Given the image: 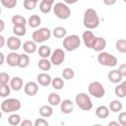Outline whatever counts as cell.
Here are the masks:
<instances>
[{"instance_id": "35", "label": "cell", "mask_w": 126, "mask_h": 126, "mask_svg": "<svg viewBox=\"0 0 126 126\" xmlns=\"http://www.w3.org/2000/svg\"><path fill=\"white\" fill-rule=\"evenodd\" d=\"M115 47L118 52L125 53L126 52V40L125 39H118L115 42Z\"/></svg>"}, {"instance_id": "1", "label": "cell", "mask_w": 126, "mask_h": 126, "mask_svg": "<svg viewBox=\"0 0 126 126\" xmlns=\"http://www.w3.org/2000/svg\"><path fill=\"white\" fill-rule=\"evenodd\" d=\"M83 24L87 30H94L99 25V18L97 15V12L93 9L89 8L84 13L83 18Z\"/></svg>"}, {"instance_id": "54", "label": "cell", "mask_w": 126, "mask_h": 126, "mask_svg": "<svg viewBox=\"0 0 126 126\" xmlns=\"http://www.w3.org/2000/svg\"><path fill=\"white\" fill-rule=\"evenodd\" d=\"M1 13H2V10H1V7H0V15H1Z\"/></svg>"}, {"instance_id": "36", "label": "cell", "mask_w": 126, "mask_h": 126, "mask_svg": "<svg viewBox=\"0 0 126 126\" xmlns=\"http://www.w3.org/2000/svg\"><path fill=\"white\" fill-rule=\"evenodd\" d=\"M11 93V87L8 84L0 85V96L1 97H7Z\"/></svg>"}, {"instance_id": "12", "label": "cell", "mask_w": 126, "mask_h": 126, "mask_svg": "<svg viewBox=\"0 0 126 126\" xmlns=\"http://www.w3.org/2000/svg\"><path fill=\"white\" fill-rule=\"evenodd\" d=\"M24 91L25 94L29 96H34L37 93H38V84L35 82H28L25 86H24Z\"/></svg>"}, {"instance_id": "19", "label": "cell", "mask_w": 126, "mask_h": 126, "mask_svg": "<svg viewBox=\"0 0 126 126\" xmlns=\"http://www.w3.org/2000/svg\"><path fill=\"white\" fill-rule=\"evenodd\" d=\"M114 94L116 96L123 98L126 96V82L125 81H121L120 83L117 84V86L114 89Z\"/></svg>"}, {"instance_id": "34", "label": "cell", "mask_w": 126, "mask_h": 126, "mask_svg": "<svg viewBox=\"0 0 126 126\" xmlns=\"http://www.w3.org/2000/svg\"><path fill=\"white\" fill-rule=\"evenodd\" d=\"M74 76H75V72H74V70L72 68L67 67V68L63 69V71H62V77H63V79H65V80H71V79L74 78Z\"/></svg>"}, {"instance_id": "24", "label": "cell", "mask_w": 126, "mask_h": 126, "mask_svg": "<svg viewBox=\"0 0 126 126\" xmlns=\"http://www.w3.org/2000/svg\"><path fill=\"white\" fill-rule=\"evenodd\" d=\"M123 108V104L120 100L118 99H114L112 100L110 103H109V106H108V109L109 111H112V112H120Z\"/></svg>"}, {"instance_id": "52", "label": "cell", "mask_w": 126, "mask_h": 126, "mask_svg": "<svg viewBox=\"0 0 126 126\" xmlns=\"http://www.w3.org/2000/svg\"><path fill=\"white\" fill-rule=\"evenodd\" d=\"M0 118H2V110H0Z\"/></svg>"}, {"instance_id": "3", "label": "cell", "mask_w": 126, "mask_h": 126, "mask_svg": "<svg viewBox=\"0 0 126 126\" xmlns=\"http://www.w3.org/2000/svg\"><path fill=\"white\" fill-rule=\"evenodd\" d=\"M52 9H53L54 15L60 20H67L71 16V9L68 7L67 4L63 2L55 3L52 6Z\"/></svg>"}, {"instance_id": "5", "label": "cell", "mask_w": 126, "mask_h": 126, "mask_svg": "<svg viewBox=\"0 0 126 126\" xmlns=\"http://www.w3.org/2000/svg\"><path fill=\"white\" fill-rule=\"evenodd\" d=\"M81 45V38L77 34H70L64 37L63 39V47L67 51H74L78 49Z\"/></svg>"}, {"instance_id": "21", "label": "cell", "mask_w": 126, "mask_h": 126, "mask_svg": "<svg viewBox=\"0 0 126 126\" xmlns=\"http://www.w3.org/2000/svg\"><path fill=\"white\" fill-rule=\"evenodd\" d=\"M95 115L100 119H105L109 115V109L105 105H99L95 109Z\"/></svg>"}, {"instance_id": "32", "label": "cell", "mask_w": 126, "mask_h": 126, "mask_svg": "<svg viewBox=\"0 0 126 126\" xmlns=\"http://www.w3.org/2000/svg\"><path fill=\"white\" fill-rule=\"evenodd\" d=\"M13 32L16 36H24L27 33V28L26 26H14Z\"/></svg>"}, {"instance_id": "37", "label": "cell", "mask_w": 126, "mask_h": 126, "mask_svg": "<svg viewBox=\"0 0 126 126\" xmlns=\"http://www.w3.org/2000/svg\"><path fill=\"white\" fill-rule=\"evenodd\" d=\"M0 2L7 9H13L17 5V0H0Z\"/></svg>"}, {"instance_id": "49", "label": "cell", "mask_w": 126, "mask_h": 126, "mask_svg": "<svg viewBox=\"0 0 126 126\" xmlns=\"http://www.w3.org/2000/svg\"><path fill=\"white\" fill-rule=\"evenodd\" d=\"M4 29H5V23H4V21H3V20H1V19H0V32H3V31H4Z\"/></svg>"}, {"instance_id": "20", "label": "cell", "mask_w": 126, "mask_h": 126, "mask_svg": "<svg viewBox=\"0 0 126 126\" xmlns=\"http://www.w3.org/2000/svg\"><path fill=\"white\" fill-rule=\"evenodd\" d=\"M105 47H106V40H105V38L101 37V36H96V39H95L94 44L92 49H94L96 52H100V51H103V49Z\"/></svg>"}, {"instance_id": "23", "label": "cell", "mask_w": 126, "mask_h": 126, "mask_svg": "<svg viewBox=\"0 0 126 126\" xmlns=\"http://www.w3.org/2000/svg\"><path fill=\"white\" fill-rule=\"evenodd\" d=\"M47 100L49 102V104L51 106H56V105H59L60 102H61V97L58 94L56 93H50L48 97H47Z\"/></svg>"}, {"instance_id": "41", "label": "cell", "mask_w": 126, "mask_h": 126, "mask_svg": "<svg viewBox=\"0 0 126 126\" xmlns=\"http://www.w3.org/2000/svg\"><path fill=\"white\" fill-rule=\"evenodd\" d=\"M34 126H48L49 123L47 120H45L44 118H37L34 122H33Z\"/></svg>"}, {"instance_id": "29", "label": "cell", "mask_w": 126, "mask_h": 126, "mask_svg": "<svg viewBox=\"0 0 126 126\" xmlns=\"http://www.w3.org/2000/svg\"><path fill=\"white\" fill-rule=\"evenodd\" d=\"M51 33L53 34L54 37L56 38H63L66 36V33H67V31L65 28L63 27H56L53 29V31L51 32Z\"/></svg>"}, {"instance_id": "4", "label": "cell", "mask_w": 126, "mask_h": 126, "mask_svg": "<svg viewBox=\"0 0 126 126\" xmlns=\"http://www.w3.org/2000/svg\"><path fill=\"white\" fill-rule=\"evenodd\" d=\"M75 102L78 105L79 108L85 111H89L93 108V102L91 99V96L87 94L86 93H80L75 97Z\"/></svg>"}, {"instance_id": "46", "label": "cell", "mask_w": 126, "mask_h": 126, "mask_svg": "<svg viewBox=\"0 0 126 126\" xmlns=\"http://www.w3.org/2000/svg\"><path fill=\"white\" fill-rule=\"evenodd\" d=\"M5 44H6V39H5V37L0 34V48L4 47Z\"/></svg>"}, {"instance_id": "25", "label": "cell", "mask_w": 126, "mask_h": 126, "mask_svg": "<svg viewBox=\"0 0 126 126\" xmlns=\"http://www.w3.org/2000/svg\"><path fill=\"white\" fill-rule=\"evenodd\" d=\"M37 66L41 71H48L51 69L52 64H51L50 60H48V58H41L40 60H38Z\"/></svg>"}, {"instance_id": "13", "label": "cell", "mask_w": 126, "mask_h": 126, "mask_svg": "<svg viewBox=\"0 0 126 126\" xmlns=\"http://www.w3.org/2000/svg\"><path fill=\"white\" fill-rule=\"evenodd\" d=\"M60 109L63 113L69 114L74 110V102L68 98L63 99V101L61 100V102H60Z\"/></svg>"}, {"instance_id": "45", "label": "cell", "mask_w": 126, "mask_h": 126, "mask_svg": "<svg viewBox=\"0 0 126 126\" xmlns=\"http://www.w3.org/2000/svg\"><path fill=\"white\" fill-rule=\"evenodd\" d=\"M103 1V4L106 5V6H112L116 3L117 0H102Z\"/></svg>"}, {"instance_id": "42", "label": "cell", "mask_w": 126, "mask_h": 126, "mask_svg": "<svg viewBox=\"0 0 126 126\" xmlns=\"http://www.w3.org/2000/svg\"><path fill=\"white\" fill-rule=\"evenodd\" d=\"M118 123L122 126H125L126 125V112L122 111L119 113L118 115Z\"/></svg>"}, {"instance_id": "27", "label": "cell", "mask_w": 126, "mask_h": 126, "mask_svg": "<svg viewBox=\"0 0 126 126\" xmlns=\"http://www.w3.org/2000/svg\"><path fill=\"white\" fill-rule=\"evenodd\" d=\"M30 61H31L30 56L27 53H22V54H20V57H19L18 67H20V68H27L30 65Z\"/></svg>"}, {"instance_id": "30", "label": "cell", "mask_w": 126, "mask_h": 126, "mask_svg": "<svg viewBox=\"0 0 126 126\" xmlns=\"http://www.w3.org/2000/svg\"><path fill=\"white\" fill-rule=\"evenodd\" d=\"M12 24L14 26H26L27 25V20L25 17L21 16V15H14L11 19Z\"/></svg>"}, {"instance_id": "38", "label": "cell", "mask_w": 126, "mask_h": 126, "mask_svg": "<svg viewBox=\"0 0 126 126\" xmlns=\"http://www.w3.org/2000/svg\"><path fill=\"white\" fill-rule=\"evenodd\" d=\"M36 2H34L33 0H24V8L27 11H32L35 8L36 6Z\"/></svg>"}, {"instance_id": "18", "label": "cell", "mask_w": 126, "mask_h": 126, "mask_svg": "<svg viewBox=\"0 0 126 126\" xmlns=\"http://www.w3.org/2000/svg\"><path fill=\"white\" fill-rule=\"evenodd\" d=\"M107 79L110 83L113 84H118L123 80V77L121 76V74L118 72V70H112L109 71L107 74Z\"/></svg>"}, {"instance_id": "47", "label": "cell", "mask_w": 126, "mask_h": 126, "mask_svg": "<svg viewBox=\"0 0 126 126\" xmlns=\"http://www.w3.org/2000/svg\"><path fill=\"white\" fill-rule=\"evenodd\" d=\"M63 1H64V3L67 4V5H73V4L77 3L79 0H63Z\"/></svg>"}, {"instance_id": "33", "label": "cell", "mask_w": 126, "mask_h": 126, "mask_svg": "<svg viewBox=\"0 0 126 126\" xmlns=\"http://www.w3.org/2000/svg\"><path fill=\"white\" fill-rule=\"evenodd\" d=\"M8 122L10 125H13V126H17V125H20L21 123V116L17 113H12L9 117H8Z\"/></svg>"}, {"instance_id": "51", "label": "cell", "mask_w": 126, "mask_h": 126, "mask_svg": "<svg viewBox=\"0 0 126 126\" xmlns=\"http://www.w3.org/2000/svg\"><path fill=\"white\" fill-rule=\"evenodd\" d=\"M108 125H109V126H113V125H114V126H119L120 124H119L118 122H116V121H111V122L108 123Z\"/></svg>"}, {"instance_id": "26", "label": "cell", "mask_w": 126, "mask_h": 126, "mask_svg": "<svg viewBox=\"0 0 126 126\" xmlns=\"http://www.w3.org/2000/svg\"><path fill=\"white\" fill-rule=\"evenodd\" d=\"M37 52H38V55L41 57V58H48L50 57V54H51V49L48 45H41L38 47L37 49Z\"/></svg>"}, {"instance_id": "53", "label": "cell", "mask_w": 126, "mask_h": 126, "mask_svg": "<svg viewBox=\"0 0 126 126\" xmlns=\"http://www.w3.org/2000/svg\"><path fill=\"white\" fill-rule=\"evenodd\" d=\"M33 1H34V2H36V3H37V2H38V1H39V0H33Z\"/></svg>"}, {"instance_id": "8", "label": "cell", "mask_w": 126, "mask_h": 126, "mask_svg": "<svg viewBox=\"0 0 126 126\" xmlns=\"http://www.w3.org/2000/svg\"><path fill=\"white\" fill-rule=\"evenodd\" d=\"M88 91H89V94L95 98H101L105 94L104 87L102 86L101 83H99L97 81H94V82L90 83V85L88 87Z\"/></svg>"}, {"instance_id": "9", "label": "cell", "mask_w": 126, "mask_h": 126, "mask_svg": "<svg viewBox=\"0 0 126 126\" xmlns=\"http://www.w3.org/2000/svg\"><path fill=\"white\" fill-rule=\"evenodd\" d=\"M65 60V52L61 48L54 49L50 54V62L52 65L59 66L61 65Z\"/></svg>"}, {"instance_id": "44", "label": "cell", "mask_w": 126, "mask_h": 126, "mask_svg": "<svg viewBox=\"0 0 126 126\" xmlns=\"http://www.w3.org/2000/svg\"><path fill=\"white\" fill-rule=\"evenodd\" d=\"M20 125H21V126H32V125H33V122H32V120L25 119L24 121H21Z\"/></svg>"}, {"instance_id": "39", "label": "cell", "mask_w": 126, "mask_h": 126, "mask_svg": "<svg viewBox=\"0 0 126 126\" xmlns=\"http://www.w3.org/2000/svg\"><path fill=\"white\" fill-rule=\"evenodd\" d=\"M51 9H52V6L51 5H48V4H46V3L42 2V1L40 2V4H39V10H40L41 13L48 14L51 11Z\"/></svg>"}, {"instance_id": "16", "label": "cell", "mask_w": 126, "mask_h": 126, "mask_svg": "<svg viewBox=\"0 0 126 126\" xmlns=\"http://www.w3.org/2000/svg\"><path fill=\"white\" fill-rule=\"evenodd\" d=\"M10 87H11V90L13 91H16V92H19L23 89V86H24V82H23V79L21 77H14L12 79H10Z\"/></svg>"}, {"instance_id": "22", "label": "cell", "mask_w": 126, "mask_h": 126, "mask_svg": "<svg viewBox=\"0 0 126 126\" xmlns=\"http://www.w3.org/2000/svg\"><path fill=\"white\" fill-rule=\"evenodd\" d=\"M27 22H28V24H29V26H30L31 28L36 29V28H38L39 25L41 24V19H40V17H39L38 15L33 14V15H32V16L29 18V20H28Z\"/></svg>"}, {"instance_id": "17", "label": "cell", "mask_w": 126, "mask_h": 126, "mask_svg": "<svg viewBox=\"0 0 126 126\" xmlns=\"http://www.w3.org/2000/svg\"><path fill=\"white\" fill-rule=\"evenodd\" d=\"M23 49H24L25 53H27V54H32V53H34L37 50L36 42H34L33 40H27L23 44Z\"/></svg>"}, {"instance_id": "50", "label": "cell", "mask_w": 126, "mask_h": 126, "mask_svg": "<svg viewBox=\"0 0 126 126\" xmlns=\"http://www.w3.org/2000/svg\"><path fill=\"white\" fill-rule=\"evenodd\" d=\"M42 2H44V3H46V4H48V5H51V6H53L54 5V1L55 0H41Z\"/></svg>"}, {"instance_id": "15", "label": "cell", "mask_w": 126, "mask_h": 126, "mask_svg": "<svg viewBox=\"0 0 126 126\" xmlns=\"http://www.w3.org/2000/svg\"><path fill=\"white\" fill-rule=\"evenodd\" d=\"M51 80L52 78L50 77V75H48L47 73H40L37 75L36 77V81L37 84L42 86V87H47L51 84Z\"/></svg>"}, {"instance_id": "48", "label": "cell", "mask_w": 126, "mask_h": 126, "mask_svg": "<svg viewBox=\"0 0 126 126\" xmlns=\"http://www.w3.org/2000/svg\"><path fill=\"white\" fill-rule=\"evenodd\" d=\"M4 61H5V55H4V53H3V52H1V51H0V66L4 63Z\"/></svg>"}, {"instance_id": "31", "label": "cell", "mask_w": 126, "mask_h": 126, "mask_svg": "<svg viewBox=\"0 0 126 126\" xmlns=\"http://www.w3.org/2000/svg\"><path fill=\"white\" fill-rule=\"evenodd\" d=\"M50 85L52 86L53 89L59 91V90H62V89H63L65 83H64V80H63L62 78H60V77H56V78H54V79L51 80V84H50Z\"/></svg>"}, {"instance_id": "10", "label": "cell", "mask_w": 126, "mask_h": 126, "mask_svg": "<svg viewBox=\"0 0 126 126\" xmlns=\"http://www.w3.org/2000/svg\"><path fill=\"white\" fill-rule=\"evenodd\" d=\"M82 38H83V41L85 43V45L88 47V48H93L94 44V41L96 39V36L94 34V32H92V30H87L86 32H83L82 34Z\"/></svg>"}, {"instance_id": "28", "label": "cell", "mask_w": 126, "mask_h": 126, "mask_svg": "<svg viewBox=\"0 0 126 126\" xmlns=\"http://www.w3.org/2000/svg\"><path fill=\"white\" fill-rule=\"evenodd\" d=\"M39 114L40 116L44 117V118H47V117H50L52 114H53V109L51 107V105H42L39 107Z\"/></svg>"}, {"instance_id": "6", "label": "cell", "mask_w": 126, "mask_h": 126, "mask_svg": "<svg viewBox=\"0 0 126 126\" xmlns=\"http://www.w3.org/2000/svg\"><path fill=\"white\" fill-rule=\"evenodd\" d=\"M97 61L100 65L102 66H106V67H114L117 65V58L105 51H100L98 52L97 55Z\"/></svg>"}, {"instance_id": "14", "label": "cell", "mask_w": 126, "mask_h": 126, "mask_svg": "<svg viewBox=\"0 0 126 126\" xmlns=\"http://www.w3.org/2000/svg\"><path fill=\"white\" fill-rule=\"evenodd\" d=\"M19 57L20 54L17 53L16 51H12L10 53H8V55L6 56V62L10 67H16L19 64Z\"/></svg>"}, {"instance_id": "40", "label": "cell", "mask_w": 126, "mask_h": 126, "mask_svg": "<svg viewBox=\"0 0 126 126\" xmlns=\"http://www.w3.org/2000/svg\"><path fill=\"white\" fill-rule=\"evenodd\" d=\"M10 82V76L8 73L1 72L0 73V85H5Z\"/></svg>"}, {"instance_id": "43", "label": "cell", "mask_w": 126, "mask_h": 126, "mask_svg": "<svg viewBox=\"0 0 126 126\" xmlns=\"http://www.w3.org/2000/svg\"><path fill=\"white\" fill-rule=\"evenodd\" d=\"M117 70H118V72L121 74V76H122L123 78L126 77V64H125V63L119 65V67H118Z\"/></svg>"}, {"instance_id": "7", "label": "cell", "mask_w": 126, "mask_h": 126, "mask_svg": "<svg viewBox=\"0 0 126 126\" xmlns=\"http://www.w3.org/2000/svg\"><path fill=\"white\" fill-rule=\"evenodd\" d=\"M51 31L48 29V28H40V29H37L35 30L33 32H32V40L36 43H42L46 40H48L51 36Z\"/></svg>"}, {"instance_id": "11", "label": "cell", "mask_w": 126, "mask_h": 126, "mask_svg": "<svg viewBox=\"0 0 126 126\" xmlns=\"http://www.w3.org/2000/svg\"><path fill=\"white\" fill-rule=\"evenodd\" d=\"M6 44L8 46V48L11 51H17L18 49L21 48L22 46V41L19 38V36L16 35H12L10 37H8V39L6 40Z\"/></svg>"}, {"instance_id": "2", "label": "cell", "mask_w": 126, "mask_h": 126, "mask_svg": "<svg viewBox=\"0 0 126 126\" xmlns=\"http://www.w3.org/2000/svg\"><path fill=\"white\" fill-rule=\"evenodd\" d=\"M21 106H22V103L18 98L10 97V98H6L2 101L1 110L5 113H13V112H16L17 110H19L21 108Z\"/></svg>"}]
</instances>
